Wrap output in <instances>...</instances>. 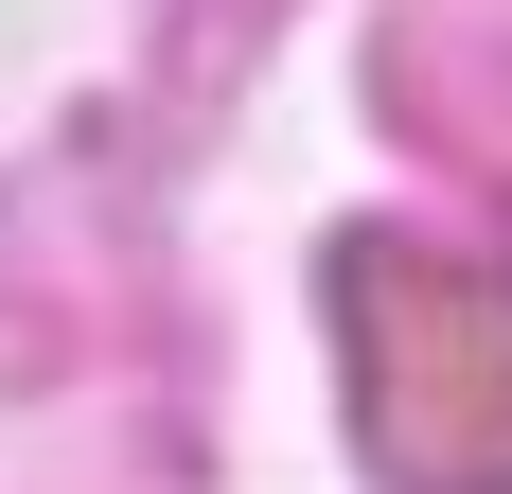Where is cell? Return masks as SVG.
<instances>
[{
  "instance_id": "obj_1",
  "label": "cell",
  "mask_w": 512,
  "mask_h": 494,
  "mask_svg": "<svg viewBox=\"0 0 512 494\" xmlns=\"http://www.w3.org/2000/svg\"><path fill=\"white\" fill-rule=\"evenodd\" d=\"M336 336L371 389V459L424 494H512V265L354 230L336 247Z\"/></svg>"
}]
</instances>
